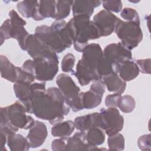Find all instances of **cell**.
<instances>
[{"mask_svg": "<svg viewBox=\"0 0 151 151\" xmlns=\"http://www.w3.org/2000/svg\"><path fill=\"white\" fill-rule=\"evenodd\" d=\"M45 84V82L31 84L32 114L54 125L64 120L70 112V107L58 88L46 89Z\"/></svg>", "mask_w": 151, "mask_h": 151, "instance_id": "1", "label": "cell"}, {"mask_svg": "<svg viewBox=\"0 0 151 151\" xmlns=\"http://www.w3.org/2000/svg\"><path fill=\"white\" fill-rule=\"evenodd\" d=\"M103 57V51L97 43H91L83 50L82 57L78 60L76 70L73 74L81 86L101 80L97 69Z\"/></svg>", "mask_w": 151, "mask_h": 151, "instance_id": "2", "label": "cell"}, {"mask_svg": "<svg viewBox=\"0 0 151 151\" xmlns=\"http://www.w3.org/2000/svg\"><path fill=\"white\" fill-rule=\"evenodd\" d=\"M67 25L71 34L74 50L81 52L88 45V41L100 38L99 31L93 21L86 15L73 17Z\"/></svg>", "mask_w": 151, "mask_h": 151, "instance_id": "3", "label": "cell"}, {"mask_svg": "<svg viewBox=\"0 0 151 151\" xmlns=\"http://www.w3.org/2000/svg\"><path fill=\"white\" fill-rule=\"evenodd\" d=\"M0 110V129L9 133H16L19 129H29L35 123L34 119L26 114V109L19 101L1 107Z\"/></svg>", "mask_w": 151, "mask_h": 151, "instance_id": "4", "label": "cell"}, {"mask_svg": "<svg viewBox=\"0 0 151 151\" xmlns=\"http://www.w3.org/2000/svg\"><path fill=\"white\" fill-rule=\"evenodd\" d=\"M58 57L44 58L36 60H27L22 65V68L33 75L40 81H51L58 71Z\"/></svg>", "mask_w": 151, "mask_h": 151, "instance_id": "5", "label": "cell"}, {"mask_svg": "<svg viewBox=\"0 0 151 151\" xmlns=\"http://www.w3.org/2000/svg\"><path fill=\"white\" fill-rule=\"evenodd\" d=\"M56 84L64 97L65 103L74 112L84 109L80 96V89L70 76L60 74L57 77Z\"/></svg>", "mask_w": 151, "mask_h": 151, "instance_id": "6", "label": "cell"}, {"mask_svg": "<svg viewBox=\"0 0 151 151\" xmlns=\"http://www.w3.org/2000/svg\"><path fill=\"white\" fill-rule=\"evenodd\" d=\"M114 31L122 45L130 51L137 47L143 40V32L140 24L134 22L120 19Z\"/></svg>", "mask_w": 151, "mask_h": 151, "instance_id": "7", "label": "cell"}, {"mask_svg": "<svg viewBox=\"0 0 151 151\" xmlns=\"http://www.w3.org/2000/svg\"><path fill=\"white\" fill-rule=\"evenodd\" d=\"M101 124L102 129L108 136L114 135L123 128L124 118L120 114L119 110L115 107L101 108L100 110Z\"/></svg>", "mask_w": 151, "mask_h": 151, "instance_id": "8", "label": "cell"}, {"mask_svg": "<svg viewBox=\"0 0 151 151\" xmlns=\"http://www.w3.org/2000/svg\"><path fill=\"white\" fill-rule=\"evenodd\" d=\"M25 51L33 60L57 58V53L35 34H29L26 41Z\"/></svg>", "mask_w": 151, "mask_h": 151, "instance_id": "9", "label": "cell"}, {"mask_svg": "<svg viewBox=\"0 0 151 151\" xmlns=\"http://www.w3.org/2000/svg\"><path fill=\"white\" fill-rule=\"evenodd\" d=\"M45 44L51 48L56 53L62 52L66 47L57 31L46 25L36 27L35 34Z\"/></svg>", "mask_w": 151, "mask_h": 151, "instance_id": "10", "label": "cell"}, {"mask_svg": "<svg viewBox=\"0 0 151 151\" xmlns=\"http://www.w3.org/2000/svg\"><path fill=\"white\" fill-rule=\"evenodd\" d=\"M120 19L112 12L103 9L94 16L93 21L97 26L100 37H107L114 31Z\"/></svg>", "mask_w": 151, "mask_h": 151, "instance_id": "11", "label": "cell"}, {"mask_svg": "<svg viewBox=\"0 0 151 151\" xmlns=\"http://www.w3.org/2000/svg\"><path fill=\"white\" fill-rule=\"evenodd\" d=\"M8 15L11 22V38L17 40L20 48L25 51L26 41L29 35L24 28L27 22L14 9L11 10Z\"/></svg>", "mask_w": 151, "mask_h": 151, "instance_id": "12", "label": "cell"}, {"mask_svg": "<svg viewBox=\"0 0 151 151\" xmlns=\"http://www.w3.org/2000/svg\"><path fill=\"white\" fill-rule=\"evenodd\" d=\"M103 55L109 62L118 66L124 62L133 60L131 51L121 42L107 45L104 49Z\"/></svg>", "mask_w": 151, "mask_h": 151, "instance_id": "13", "label": "cell"}, {"mask_svg": "<svg viewBox=\"0 0 151 151\" xmlns=\"http://www.w3.org/2000/svg\"><path fill=\"white\" fill-rule=\"evenodd\" d=\"M47 135L48 131L45 124L42 122L35 120L34 124L29 129L27 139L31 148H37L44 143Z\"/></svg>", "mask_w": 151, "mask_h": 151, "instance_id": "14", "label": "cell"}, {"mask_svg": "<svg viewBox=\"0 0 151 151\" xmlns=\"http://www.w3.org/2000/svg\"><path fill=\"white\" fill-rule=\"evenodd\" d=\"M106 149H100L97 146H92L87 143L86 137V132H77L71 137H66L65 151L71 150H94Z\"/></svg>", "mask_w": 151, "mask_h": 151, "instance_id": "15", "label": "cell"}, {"mask_svg": "<svg viewBox=\"0 0 151 151\" xmlns=\"http://www.w3.org/2000/svg\"><path fill=\"white\" fill-rule=\"evenodd\" d=\"M55 13V1H37L32 18L35 21H41L47 18L54 19Z\"/></svg>", "mask_w": 151, "mask_h": 151, "instance_id": "16", "label": "cell"}, {"mask_svg": "<svg viewBox=\"0 0 151 151\" xmlns=\"http://www.w3.org/2000/svg\"><path fill=\"white\" fill-rule=\"evenodd\" d=\"M15 96L25 106L28 113L32 114V103L31 100V84L15 83L13 86Z\"/></svg>", "mask_w": 151, "mask_h": 151, "instance_id": "17", "label": "cell"}, {"mask_svg": "<svg viewBox=\"0 0 151 151\" xmlns=\"http://www.w3.org/2000/svg\"><path fill=\"white\" fill-rule=\"evenodd\" d=\"M21 67L14 65L4 55L0 56V71L1 77L11 83H17L18 80Z\"/></svg>", "mask_w": 151, "mask_h": 151, "instance_id": "18", "label": "cell"}, {"mask_svg": "<svg viewBox=\"0 0 151 151\" xmlns=\"http://www.w3.org/2000/svg\"><path fill=\"white\" fill-rule=\"evenodd\" d=\"M74 123L76 129L80 131H87L93 127H100L101 119L100 113L94 112L76 117Z\"/></svg>", "mask_w": 151, "mask_h": 151, "instance_id": "19", "label": "cell"}, {"mask_svg": "<svg viewBox=\"0 0 151 151\" xmlns=\"http://www.w3.org/2000/svg\"><path fill=\"white\" fill-rule=\"evenodd\" d=\"M100 1H73L72 11L73 17L77 15H86L91 17L94 9L100 5Z\"/></svg>", "mask_w": 151, "mask_h": 151, "instance_id": "20", "label": "cell"}, {"mask_svg": "<svg viewBox=\"0 0 151 151\" xmlns=\"http://www.w3.org/2000/svg\"><path fill=\"white\" fill-rule=\"evenodd\" d=\"M139 72L137 64L133 60L124 62L119 65V76L126 82L136 78Z\"/></svg>", "mask_w": 151, "mask_h": 151, "instance_id": "21", "label": "cell"}, {"mask_svg": "<svg viewBox=\"0 0 151 151\" xmlns=\"http://www.w3.org/2000/svg\"><path fill=\"white\" fill-rule=\"evenodd\" d=\"M6 143L11 151H27L31 147L27 137L16 133H11L8 135Z\"/></svg>", "mask_w": 151, "mask_h": 151, "instance_id": "22", "label": "cell"}, {"mask_svg": "<svg viewBox=\"0 0 151 151\" xmlns=\"http://www.w3.org/2000/svg\"><path fill=\"white\" fill-rule=\"evenodd\" d=\"M106 87L109 91L122 94L126 88V82L124 81L118 74H113L103 77Z\"/></svg>", "mask_w": 151, "mask_h": 151, "instance_id": "23", "label": "cell"}, {"mask_svg": "<svg viewBox=\"0 0 151 151\" xmlns=\"http://www.w3.org/2000/svg\"><path fill=\"white\" fill-rule=\"evenodd\" d=\"M80 95L83 109H93L99 106L103 96L91 89L86 92H80Z\"/></svg>", "mask_w": 151, "mask_h": 151, "instance_id": "24", "label": "cell"}, {"mask_svg": "<svg viewBox=\"0 0 151 151\" xmlns=\"http://www.w3.org/2000/svg\"><path fill=\"white\" fill-rule=\"evenodd\" d=\"M75 128L74 123L71 120L61 122L55 124L52 127L51 134L54 137H68L73 133Z\"/></svg>", "mask_w": 151, "mask_h": 151, "instance_id": "25", "label": "cell"}, {"mask_svg": "<svg viewBox=\"0 0 151 151\" xmlns=\"http://www.w3.org/2000/svg\"><path fill=\"white\" fill-rule=\"evenodd\" d=\"M86 137L88 144L92 146H97L104 143L106 139L105 132L100 127H93L86 133Z\"/></svg>", "mask_w": 151, "mask_h": 151, "instance_id": "26", "label": "cell"}, {"mask_svg": "<svg viewBox=\"0 0 151 151\" xmlns=\"http://www.w3.org/2000/svg\"><path fill=\"white\" fill-rule=\"evenodd\" d=\"M73 1H55L56 13L54 19L62 20L67 18L71 11Z\"/></svg>", "mask_w": 151, "mask_h": 151, "instance_id": "27", "label": "cell"}, {"mask_svg": "<svg viewBox=\"0 0 151 151\" xmlns=\"http://www.w3.org/2000/svg\"><path fill=\"white\" fill-rule=\"evenodd\" d=\"M37 1H21L17 4V8L18 12L25 18H32Z\"/></svg>", "mask_w": 151, "mask_h": 151, "instance_id": "28", "label": "cell"}, {"mask_svg": "<svg viewBox=\"0 0 151 151\" xmlns=\"http://www.w3.org/2000/svg\"><path fill=\"white\" fill-rule=\"evenodd\" d=\"M136 107V101L134 97L130 95H124L120 96L117 102V107L125 113H129L132 112Z\"/></svg>", "mask_w": 151, "mask_h": 151, "instance_id": "29", "label": "cell"}, {"mask_svg": "<svg viewBox=\"0 0 151 151\" xmlns=\"http://www.w3.org/2000/svg\"><path fill=\"white\" fill-rule=\"evenodd\" d=\"M107 145L110 150H123L124 149V136L119 133L109 136L107 139Z\"/></svg>", "mask_w": 151, "mask_h": 151, "instance_id": "30", "label": "cell"}, {"mask_svg": "<svg viewBox=\"0 0 151 151\" xmlns=\"http://www.w3.org/2000/svg\"><path fill=\"white\" fill-rule=\"evenodd\" d=\"M76 58L72 53H68L65 54L62 59L61 69L65 73H71L73 74L74 72V66L75 64Z\"/></svg>", "mask_w": 151, "mask_h": 151, "instance_id": "31", "label": "cell"}, {"mask_svg": "<svg viewBox=\"0 0 151 151\" xmlns=\"http://www.w3.org/2000/svg\"><path fill=\"white\" fill-rule=\"evenodd\" d=\"M120 16L122 18L129 22H134L140 24V17L138 12L133 8H124L122 9Z\"/></svg>", "mask_w": 151, "mask_h": 151, "instance_id": "32", "label": "cell"}, {"mask_svg": "<svg viewBox=\"0 0 151 151\" xmlns=\"http://www.w3.org/2000/svg\"><path fill=\"white\" fill-rule=\"evenodd\" d=\"M11 38V22L10 19H7L1 25L0 27V40L2 45L4 41Z\"/></svg>", "mask_w": 151, "mask_h": 151, "instance_id": "33", "label": "cell"}, {"mask_svg": "<svg viewBox=\"0 0 151 151\" xmlns=\"http://www.w3.org/2000/svg\"><path fill=\"white\" fill-rule=\"evenodd\" d=\"M105 10L118 13L122 11V2L121 1H101Z\"/></svg>", "mask_w": 151, "mask_h": 151, "instance_id": "34", "label": "cell"}, {"mask_svg": "<svg viewBox=\"0 0 151 151\" xmlns=\"http://www.w3.org/2000/svg\"><path fill=\"white\" fill-rule=\"evenodd\" d=\"M150 134H143L140 136L137 140V145L139 149L143 151H150Z\"/></svg>", "mask_w": 151, "mask_h": 151, "instance_id": "35", "label": "cell"}, {"mask_svg": "<svg viewBox=\"0 0 151 151\" xmlns=\"http://www.w3.org/2000/svg\"><path fill=\"white\" fill-rule=\"evenodd\" d=\"M140 71L143 74H150V58L139 59L136 61Z\"/></svg>", "mask_w": 151, "mask_h": 151, "instance_id": "36", "label": "cell"}, {"mask_svg": "<svg viewBox=\"0 0 151 151\" xmlns=\"http://www.w3.org/2000/svg\"><path fill=\"white\" fill-rule=\"evenodd\" d=\"M121 94L114 93L107 95L105 99V105L107 107H117V102Z\"/></svg>", "mask_w": 151, "mask_h": 151, "instance_id": "37", "label": "cell"}, {"mask_svg": "<svg viewBox=\"0 0 151 151\" xmlns=\"http://www.w3.org/2000/svg\"><path fill=\"white\" fill-rule=\"evenodd\" d=\"M66 137L55 139L52 142L51 149L54 151H65Z\"/></svg>", "mask_w": 151, "mask_h": 151, "instance_id": "38", "label": "cell"}]
</instances>
